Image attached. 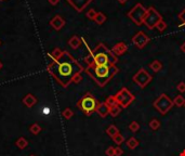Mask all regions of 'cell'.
I'll use <instances>...</instances> for the list:
<instances>
[{
    "mask_svg": "<svg viewBox=\"0 0 185 156\" xmlns=\"http://www.w3.org/2000/svg\"><path fill=\"white\" fill-rule=\"evenodd\" d=\"M139 128H140V126H139V124L136 123V121H133V123H131V124L129 125V129L131 130V131H133V132L138 131Z\"/></svg>",
    "mask_w": 185,
    "mask_h": 156,
    "instance_id": "25",
    "label": "cell"
},
{
    "mask_svg": "<svg viewBox=\"0 0 185 156\" xmlns=\"http://www.w3.org/2000/svg\"><path fill=\"white\" fill-rule=\"evenodd\" d=\"M113 140H114V142H116L117 144H120L123 142V137L120 135V133H117L115 137H113Z\"/></svg>",
    "mask_w": 185,
    "mask_h": 156,
    "instance_id": "24",
    "label": "cell"
},
{
    "mask_svg": "<svg viewBox=\"0 0 185 156\" xmlns=\"http://www.w3.org/2000/svg\"><path fill=\"white\" fill-rule=\"evenodd\" d=\"M68 1L72 3V6H74L75 8H76V10L78 11H81L82 8H84V7L87 6V4L89 3V2L91 1V0H81V3H77V0H68ZM78 2H80V0H78Z\"/></svg>",
    "mask_w": 185,
    "mask_h": 156,
    "instance_id": "11",
    "label": "cell"
},
{
    "mask_svg": "<svg viewBox=\"0 0 185 156\" xmlns=\"http://www.w3.org/2000/svg\"><path fill=\"white\" fill-rule=\"evenodd\" d=\"M81 66L67 53L64 52L50 66V73L64 86L68 85L73 78L81 72Z\"/></svg>",
    "mask_w": 185,
    "mask_h": 156,
    "instance_id": "1",
    "label": "cell"
},
{
    "mask_svg": "<svg viewBox=\"0 0 185 156\" xmlns=\"http://www.w3.org/2000/svg\"><path fill=\"white\" fill-rule=\"evenodd\" d=\"M49 2H50V3H52V4H56L59 2V0H49Z\"/></svg>",
    "mask_w": 185,
    "mask_h": 156,
    "instance_id": "36",
    "label": "cell"
},
{
    "mask_svg": "<svg viewBox=\"0 0 185 156\" xmlns=\"http://www.w3.org/2000/svg\"><path fill=\"white\" fill-rule=\"evenodd\" d=\"M149 127L152 128L153 130H157L160 127V123H159V121H157V119H153L149 123Z\"/></svg>",
    "mask_w": 185,
    "mask_h": 156,
    "instance_id": "21",
    "label": "cell"
},
{
    "mask_svg": "<svg viewBox=\"0 0 185 156\" xmlns=\"http://www.w3.org/2000/svg\"><path fill=\"white\" fill-rule=\"evenodd\" d=\"M146 13H147V11L143 8L142 4L139 3V4H136V6L129 12V17L135 24L141 25V24L143 23L144 17H145Z\"/></svg>",
    "mask_w": 185,
    "mask_h": 156,
    "instance_id": "4",
    "label": "cell"
},
{
    "mask_svg": "<svg viewBox=\"0 0 185 156\" xmlns=\"http://www.w3.org/2000/svg\"><path fill=\"white\" fill-rule=\"evenodd\" d=\"M31 156H34V155H31Z\"/></svg>",
    "mask_w": 185,
    "mask_h": 156,
    "instance_id": "40",
    "label": "cell"
},
{
    "mask_svg": "<svg viewBox=\"0 0 185 156\" xmlns=\"http://www.w3.org/2000/svg\"><path fill=\"white\" fill-rule=\"evenodd\" d=\"M79 107L86 113L87 115H90L92 112H94L97 107V100L93 98L90 94H87L86 97L81 99V101L79 102Z\"/></svg>",
    "mask_w": 185,
    "mask_h": 156,
    "instance_id": "3",
    "label": "cell"
},
{
    "mask_svg": "<svg viewBox=\"0 0 185 156\" xmlns=\"http://www.w3.org/2000/svg\"><path fill=\"white\" fill-rule=\"evenodd\" d=\"M119 1L121 2V3H123V2H126V1H127V0H119Z\"/></svg>",
    "mask_w": 185,
    "mask_h": 156,
    "instance_id": "38",
    "label": "cell"
},
{
    "mask_svg": "<svg viewBox=\"0 0 185 156\" xmlns=\"http://www.w3.org/2000/svg\"><path fill=\"white\" fill-rule=\"evenodd\" d=\"M132 40H133V42L139 47V48H143V47L148 42L149 38H148L144 33L140 31V33H138L135 36H134L133 39H132Z\"/></svg>",
    "mask_w": 185,
    "mask_h": 156,
    "instance_id": "9",
    "label": "cell"
},
{
    "mask_svg": "<svg viewBox=\"0 0 185 156\" xmlns=\"http://www.w3.org/2000/svg\"><path fill=\"white\" fill-rule=\"evenodd\" d=\"M94 20H95V21H97L99 24H102L103 22L105 21V17H104V14H102V13H97Z\"/></svg>",
    "mask_w": 185,
    "mask_h": 156,
    "instance_id": "26",
    "label": "cell"
},
{
    "mask_svg": "<svg viewBox=\"0 0 185 156\" xmlns=\"http://www.w3.org/2000/svg\"><path fill=\"white\" fill-rule=\"evenodd\" d=\"M89 74L94 78V80L99 83L101 87L105 85L116 73L118 69L114 65H90L87 69Z\"/></svg>",
    "mask_w": 185,
    "mask_h": 156,
    "instance_id": "2",
    "label": "cell"
},
{
    "mask_svg": "<svg viewBox=\"0 0 185 156\" xmlns=\"http://www.w3.org/2000/svg\"><path fill=\"white\" fill-rule=\"evenodd\" d=\"M133 79L139 86H141V87L143 88V87H145V86L147 85L150 80H152V76L148 75V74L146 73L145 69H142L141 71H139V73L134 76Z\"/></svg>",
    "mask_w": 185,
    "mask_h": 156,
    "instance_id": "8",
    "label": "cell"
},
{
    "mask_svg": "<svg viewBox=\"0 0 185 156\" xmlns=\"http://www.w3.org/2000/svg\"><path fill=\"white\" fill-rule=\"evenodd\" d=\"M79 42H80V40H79L78 38H77V37H73L72 39H70V41H69V45L74 49H76L77 47L79 46Z\"/></svg>",
    "mask_w": 185,
    "mask_h": 156,
    "instance_id": "22",
    "label": "cell"
},
{
    "mask_svg": "<svg viewBox=\"0 0 185 156\" xmlns=\"http://www.w3.org/2000/svg\"><path fill=\"white\" fill-rule=\"evenodd\" d=\"M160 21H161L160 15L155 11L154 8H150L149 10L147 11V13H146L145 17H144L143 23H145L148 28H153V27L156 26Z\"/></svg>",
    "mask_w": 185,
    "mask_h": 156,
    "instance_id": "6",
    "label": "cell"
},
{
    "mask_svg": "<svg viewBox=\"0 0 185 156\" xmlns=\"http://www.w3.org/2000/svg\"><path fill=\"white\" fill-rule=\"evenodd\" d=\"M106 155L107 156H115V148L109 146V148L106 150Z\"/></svg>",
    "mask_w": 185,
    "mask_h": 156,
    "instance_id": "27",
    "label": "cell"
},
{
    "mask_svg": "<svg viewBox=\"0 0 185 156\" xmlns=\"http://www.w3.org/2000/svg\"><path fill=\"white\" fill-rule=\"evenodd\" d=\"M181 50L183 51V52H185V44H183V45L181 46Z\"/></svg>",
    "mask_w": 185,
    "mask_h": 156,
    "instance_id": "37",
    "label": "cell"
},
{
    "mask_svg": "<svg viewBox=\"0 0 185 156\" xmlns=\"http://www.w3.org/2000/svg\"><path fill=\"white\" fill-rule=\"evenodd\" d=\"M17 145L19 146L20 149H24L25 146L27 145V141L24 139V138H20V140L17 142Z\"/></svg>",
    "mask_w": 185,
    "mask_h": 156,
    "instance_id": "23",
    "label": "cell"
},
{
    "mask_svg": "<svg viewBox=\"0 0 185 156\" xmlns=\"http://www.w3.org/2000/svg\"><path fill=\"white\" fill-rule=\"evenodd\" d=\"M155 107L161 113V114H166L173 105V102L166 96V94H161L154 103Z\"/></svg>",
    "mask_w": 185,
    "mask_h": 156,
    "instance_id": "5",
    "label": "cell"
},
{
    "mask_svg": "<svg viewBox=\"0 0 185 156\" xmlns=\"http://www.w3.org/2000/svg\"><path fill=\"white\" fill-rule=\"evenodd\" d=\"M31 132L35 133V135H36V133L39 132L41 129H40V127L38 125H34V126H31Z\"/></svg>",
    "mask_w": 185,
    "mask_h": 156,
    "instance_id": "30",
    "label": "cell"
},
{
    "mask_svg": "<svg viewBox=\"0 0 185 156\" xmlns=\"http://www.w3.org/2000/svg\"><path fill=\"white\" fill-rule=\"evenodd\" d=\"M106 132L108 133V135H111V138H113V137H115V135L118 133V128L116 127V126L111 125V126H109V127H108V129L106 130Z\"/></svg>",
    "mask_w": 185,
    "mask_h": 156,
    "instance_id": "16",
    "label": "cell"
},
{
    "mask_svg": "<svg viewBox=\"0 0 185 156\" xmlns=\"http://www.w3.org/2000/svg\"><path fill=\"white\" fill-rule=\"evenodd\" d=\"M64 23H65V22H64L63 20H62L61 17H54L53 21L51 22L52 26H53L55 29H60V28H62V26L64 25Z\"/></svg>",
    "mask_w": 185,
    "mask_h": 156,
    "instance_id": "12",
    "label": "cell"
},
{
    "mask_svg": "<svg viewBox=\"0 0 185 156\" xmlns=\"http://www.w3.org/2000/svg\"><path fill=\"white\" fill-rule=\"evenodd\" d=\"M161 63L159 62V61H154V62L150 64V69H153V71H155V72H158V71H160L161 69Z\"/></svg>",
    "mask_w": 185,
    "mask_h": 156,
    "instance_id": "17",
    "label": "cell"
},
{
    "mask_svg": "<svg viewBox=\"0 0 185 156\" xmlns=\"http://www.w3.org/2000/svg\"><path fill=\"white\" fill-rule=\"evenodd\" d=\"M1 66H2V64H1V63H0V69H1Z\"/></svg>",
    "mask_w": 185,
    "mask_h": 156,
    "instance_id": "39",
    "label": "cell"
},
{
    "mask_svg": "<svg viewBox=\"0 0 185 156\" xmlns=\"http://www.w3.org/2000/svg\"><path fill=\"white\" fill-rule=\"evenodd\" d=\"M179 17H180V20L182 21V25H185V10L183 11V12L180 13Z\"/></svg>",
    "mask_w": 185,
    "mask_h": 156,
    "instance_id": "32",
    "label": "cell"
},
{
    "mask_svg": "<svg viewBox=\"0 0 185 156\" xmlns=\"http://www.w3.org/2000/svg\"><path fill=\"white\" fill-rule=\"evenodd\" d=\"M178 90L181 92H184L185 91V83H180L179 86H178Z\"/></svg>",
    "mask_w": 185,
    "mask_h": 156,
    "instance_id": "33",
    "label": "cell"
},
{
    "mask_svg": "<svg viewBox=\"0 0 185 156\" xmlns=\"http://www.w3.org/2000/svg\"><path fill=\"white\" fill-rule=\"evenodd\" d=\"M184 105H185V104H184Z\"/></svg>",
    "mask_w": 185,
    "mask_h": 156,
    "instance_id": "41",
    "label": "cell"
},
{
    "mask_svg": "<svg viewBox=\"0 0 185 156\" xmlns=\"http://www.w3.org/2000/svg\"><path fill=\"white\" fill-rule=\"evenodd\" d=\"M173 103H174L175 105H178V106H182V105H184V104H185V100H184V98L182 96H178L177 98L174 99Z\"/></svg>",
    "mask_w": 185,
    "mask_h": 156,
    "instance_id": "19",
    "label": "cell"
},
{
    "mask_svg": "<svg viewBox=\"0 0 185 156\" xmlns=\"http://www.w3.org/2000/svg\"><path fill=\"white\" fill-rule=\"evenodd\" d=\"M123 153V151L120 148H116L115 149V156H121Z\"/></svg>",
    "mask_w": 185,
    "mask_h": 156,
    "instance_id": "34",
    "label": "cell"
},
{
    "mask_svg": "<svg viewBox=\"0 0 185 156\" xmlns=\"http://www.w3.org/2000/svg\"><path fill=\"white\" fill-rule=\"evenodd\" d=\"M41 112H42L45 115H48V114H50V113H51V110H50L49 107H47V106H45V107L42 108V111H41Z\"/></svg>",
    "mask_w": 185,
    "mask_h": 156,
    "instance_id": "35",
    "label": "cell"
},
{
    "mask_svg": "<svg viewBox=\"0 0 185 156\" xmlns=\"http://www.w3.org/2000/svg\"><path fill=\"white\" fill-rule=\"evenodd\" d=\"M97 13L95 12L94 10H90L88 13H87V15H88L89 19H95V17H97Z\"/></svg>",
    "mask_w": 185,
    "mask_h": 156,
    "instance_id": "29",
    "label": "cell"
},
{
    "mask_svg": "<svg viewBox=\"0 0 185 156\" xmlns=\"http://www.w3.org/2000/svg\"><path fill=\"white\" fill-rule=\"evenodd\" d=\"M106 104L109 106V107H113V106H115V105H118V103H117V101H116L115 97H109V98L107 99V101H106Z\"/></svg>",
    "mask_w": 185,
    "mask_h": 156,
    "instance_id": "20",
    "label": "cell"
},
{
    "mask_svg": "<svg viewBox=\"0 0 185 156\" xmlns=\"http://www.w3.org/2000/svg\"><path fill=\"white\" fill-rule=\"evenodd\" d=\"M119 113H120V107L118 105H115L109 108V114H111V116H117Z\"/></svg>",
    "mask_w": 185,
    "mask_h": 156,
    "instance_id": "18",
    "label": "cell"
},
{
    "mask_svg": "<svg viewBox=\"0 0 185 156\" xmlns=\"http://www.w3.org/2000/svg\"><path fill=\"white\" fill-rule=\"evenodd\" d=\"M23 102L26 104V105L28 106V107H31V106H33L34 104L36 103V99L34 98V97L31 96V94H28V96H27L26 98H25L24 100H23Z\"/></svg>",
    "mask_w": 185,
    "mask_h": 156,
    "instance_id": "14",
    "label": "cell"
},
{
    "mask_svg": "<svg viewBox=\"0 0 185 156\" xmlns=\"http://www.w3.org/2000/svg\"><path fill=\"white\" fill-rule=\"evenodd\" d=\"M109 108L111 107L106 103H101L97 107V112L99 113V115L101 117H105L107 116V114H109Z\"/></svg>",
    "mask_w": 185,
    "mask_h": 156,
    "instance_id": "10",
    "label": "cell"
},
{
    "mask_svg": "<svg viewBox=\"0 0 185 156\" xmlns=\"http://www.w3.org/2000/svg\"><path fill=\"white\" fill-rule=\"evenodd\" d=\"M127 51V47H126V45H123L122 42H119V44L117 45V46H115V48H114V54H122L123 52Z\"/></svg>",
    "mask_w": 185,
    "mask_h": 156,
    "instance_id": "13",
    "label": "cell"
},
{
    "mask_svg": "<svg viewBox=\"0 0 185 156\" xmlns=\"http://www.w3.org/2000/svg\"><path fill=\"white\" fill-rule=\"evenodd\" d=\"M116 101L118 104H120L123 107H127L132 101L134 100V97L128 91L127 89H121L117 94H116Z\"/></svg>",
    "mask_w": 185,
    "mask_h": 156,
    "instance_id": "7",
    "label": "cell"
},
{
    "mask_svg": "<svg viewBox=\"0 0 185 156\" xmlns=\"http://www.w3.org/2000/svg\"><path fill=\"white\" fill-rule=\"evenodd\" d=\"M156 26H157V28H158L159 31H164V29L166 28V24H164L163 21H160V22H159V23L157 24Z\"/></svg>",
    "mask_w": 185,
    "mask_h": 156,
    "instance_id": "31",
    "label": "cell"
},
{
    "mask_svg": "<svg viewBox=\"0 0 185 156\" xmlns=\"http://www.w3.org/2000/svg\"><path fill=\"white\" fill-rule=\"evenodd\" d=\"M63 115H64V117H65V118H70V117L73 116V112L70 110H65L64 111V113H63Z\"/></svg>",
    "mask_w": 185,
    "mask_h": 156,
    "instance_id": "28",
    "label": "cell"
},
{
    "mask_svg": "<svg viewBox=\"0 0 185 156\" xmlns=\"http://www.w3.org/2000/svg\"><path fill=\"white\" fill-rule=\"evenodd\" d=\"M127 145H128V148H130V149H135L136 146L139 145V141L135 138H130L127 141Z\"/></svg>",
    "mask_w": 185,
    "mask_h": 156,
    "instance_id": "15",
    "label": "cell"
}]
</instances>
